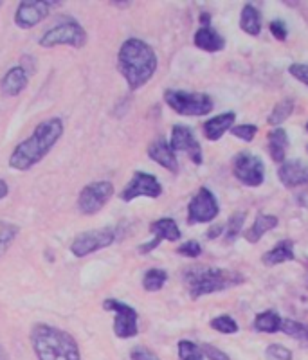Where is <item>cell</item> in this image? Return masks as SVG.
Here are the masks:
<instances>
[{
  "label": "cell",
  "instance_id": "28",
  "mask_svg": "<svg viewBox=\"0 0 308 360\" xmlns=\"http://www.w3.org/2000/svg\"><path fill=\"white\" fill-rule=\"evenodd\" d=\"M246 211H237L229 216L228 224H225V229H223V240L228 243H232L238 238V234L243 229V224H246Z\"/></svg>",
  "mask_w": 308,
  "mask_h": 360
},
{
  "label": "cell",
  "instance_id": "25",
  "mask_svg": "<svg viewBox=\"0 0 308 360\" xmlns=\"http://www.w3.org/2000/svg\"><path fill=\"white\" fill-rule=\"evenodd\" d=\"M282 328V317L273 310L262 312L256 315L255 319V330L262 333H277Z\"/></svg>",
  "mask_w": 308,
  "mask_h": 360
},
{
  "label": "cell",
  "instance_id": "12",
  "mask_svg": "<svg viewBox=\"0 0 308 360\" xmlns=\"http://www.w3.org/2000/svg\"><path fill=\"white\" fill-rule=\"evenodd\" d=\"M161 195L162 186L157 180L155 175H150V173H144V171H135L134 179L125 186V189L121 191L119 197L125 202H132V200H135L139 197L159 198Z\"/></svg>",
  "mask_w": 308,
  "mask_h": 360
},
{
  "label": "cell",
  "instance_id": "23",
  "mask_svg": "<svg viewBox=\"0 0 308 360\" xmlns=\"http://www.w3.org/2000/svg\"><path fill=\"white\" fill-rule=\"evenodd\" d=\"M267 143H268V153H271V159L277 164L285 162V153L289 150V135H286V130L283 128H274L273 132H268L267 135Z\"/></svg>",
  "mask_w": 308,
  "mask_h": 360
},
{
  "label": "cell",
  "instance_id": "13",
  "mask_svg": "<svg viewBox=\"0 0 308 360\" xmlns=\"http://www.w3.org/2000/svg\"><path fill=\"white\" fill-rule=\"evenodd\" d=\"M170 146L173 152L186 153V155L193 161V164H197V166H200L202 161H204L200 144H198V141L195 139V135H193L189 126L175 125L173 128H171Z\"/></svg>",
  "mask_w": 308,
  "mask_h": 360
},
{
  "label": "cell",
  "instance_id": "7",
  "mask_svg": "<svg viewBox=\"0 0 308 360\" xmlns=\"http://www.w3.org/2000/svg\"><path fill=\"white\" fill-rule=\"evenodd\" d=\"M232 173L243 186L258 188L265 180L264 161L250 152H240L232 159Z\"/></svg>",
  "mask_w": 308,
  "mask_h": 360
},
{
  "label": "cell",
  "instance_id": "19",
  "mask_svg": "<svg viewBox=\"0 0 308 360\" xmlns=\"http://www.w3.org/2000/svg\"><path fill=\"white\" fill-rule=\"evenodd\" d=\"M27 83H29V74L26 72V69L13 67L4 74V78L0 81V89H2V92L6 96L13 98V96H18L20 92H24Z\"/></svg>",
  "mask_w": 308,
  "mask_h": 360
},
{
  "label": "cell",
  "instance_id": "40",
  "mask_svg": "<svg viewBox=\"0 0 308 360\" xmlns=\"http://www.w3.org/2000/svg\"><path fill=\"white\" fill-rule=\"evenodd\" d=\"M8 193H9V188L8 184H6V180H0V200L8 197Z\"/></svg>",
  "mask_w": 308,
  "mask_h": 360
},
{
  "label": "cell",
  "instance_id": "46",
  "mask_svg": "<svg viewBox=\"0 0 308 360\" xmlns=\"http://www.w3.org/2000/svg\"><path fill=\"white\" fill-rule=\"evenodd\" d=\"M0 6H2V2H0Z\"/></svg>",
  "mask_w": 308,
  "mask_h": 360
},
{
  "label": "cell",
  "instance_id": "38",
  "mask_svg": "<svg viewBox=\"0 0 308 360\" xmlns=\"http://www.w3.org/2000/svg\"><path fill=\"white\" fill-rule=\"evenodd\" d=\"M268 29H271V33H273L274 38L280 42H285L286 36H289V31H286V26L283 20H273L271 26H268Z\"/></svg>",
  "mask_w": 308,
  "mask_h": 360
},
{
  "label": "cell",
  "instance_id": "43",
  "mask_svg": "<svg viewBox=\"0 0 308 360\" xmlns=\"http://www.w3.org/2000/svg\"><path fill=\"white\" fill-rule=\"evenodd\" d=\"M305 285H307V288H308V276H307V279H305Z\"/></svg>",
  "mask_w": 308,
  "mask_h": 360
},
{
  "label": "cell",
  "instance_id": "33",
  "mask_svg": "<svg viewBox=\"0 0 308 360\" xmlns=\"http://www.w3.org/2000/svg\"><path fill=\"white\" fill-rule=\"evenodd\" d=\"M265 355L271 360H292V351L282 344H271L265 351Z\"/></svg>",
  "mask_w": 308,
  "mask_h": 360
},
{
  "label": "cell",
  "instance_id": "10",
  "mask_svg": "<svg viewBox=\"0 0 308 360\" xmlns=\"http://www.w3.org/2000/svg\"><path fill=\"white\" fill-rule=\"evenodd\" d=\"M114 195V186L108 180H98L92 184L85 186L81 189L80 197H78V209L83 215H96L101 211L103 207Z\"/></svg>",
  "mask_w": 308,
  "mask_h": 360
},
{
  "label": "cell",
  "instance_id": "6",
  "mask_svg": "<svg viewBox=\"0 0 308 360\" xmlns=\"http://www.w3.org/2000/svg\"><path fill=\"white\" fill-rule=\"evenodd\" d=\"M87 44L85 29L76 20H65L56 27L49 29L40 38L42 47H56V45H71V47H83Z\"/></svg>",
  "mask_w": 308,
  "mask_h": 360
},
{
  "label": "cell",
  "instance_id": "5",
  "mask_svg": "<svg viewBox=\"0 0 308 360\" xmlns=\"http://www.w3.org/2000/svg\"><path fill=\"white\" fill-rule=\"evenodd\" d=\"M164 101L173 112L180 116H207L214 108L213 99L204 92H186V90L168 89L164 92Z\"/></svg>",
  "mask_w": 308,
  "mask_h": 360
},
{
  "label": "cell",
  "instance_id": "45",
  "mask_svg": "<svg viewBox=\"0 0 308 360\" xmlns=\"http://www.w3.org/2000/svg\"><path fill=\"white\" fill-rule=\"evenodd\" d=\"M307 152H308V146H307Z\"/></svg>",
  "mask_w": 308,
  "mask_h": 360
},
{
  "label": "cell",
  "instance_id": "34",
  "mask_svg": "<svg viewBox=\"0 0 308 360\" xmlns=\"http://www.w3.org/2000/svg\"><path fill=\"white\" fill-rule=\"evenodd\" d=\"M177 252H179L180 256H186V258H198L202 254V247L200 243L195 242V240H189V242L182 243L179 249H177Z\"/></svg>",
  "mask_w": 308,
  "mask_h": 360
},
{
  "label": "cell",
  "instance_id": "2",
  "mask_svg": "<svg viewBox=\"0 0 308 360\" xmlns=\"http://www.w3.org/2000/svg\"><path fill=\"white\" fill-rule=\"evenodd\" d=\"M117 69L128 83L130 90H137L152 80L157 71L155 51L139 38H128L117 54Z\"/></svg>",
  "mask_w": 308,
  "mask_h": 360
},
{
  "label": "cell",
  "instance_id": "18",
  "mask_svg": "<svg viewBox=\"0 0 308 360\" xmlns=\"http://www.w3.org/2000/svg\"><path fill=\"white\" fill-rule=\"evenodd\" d=\"M193 42L198 49L205 51V53H219V51L225 49V38L211 26L200 27L193 36Z\"/></svg>",
  "mask_w": 308,
  "mask_h": 360
},
{
  "label": "cell",
  "instance_id": "3",
  "mask_svg": "<svg viewBox=\"0 0 308 360\" xmlns=\"http://www.w3.org/2000/svg\"><path fill=\"white\" fill-rule=\"evenodd\" d=\"M31 344L38 360H81L76 339L49 324L38 323L33 326Z\"/></svg>",
  "mask_w": 308,
  "mask_h": 360
},
{
  "label": "cell",
  "instance_id": "11",
  "mask_svg": "<svg viewBox=\"0 0 308 360\" xmlns=\"http://www.w3.org/2000/svg\"><path fill=\"white\" fill-rule=\"evenodd\" d=\"M219 213L220 207L213 191L207 188H200L188 206V222L191 225L207 224V222H213L219 216Z\"/></svg>",
  "mask_w": 308,
  "mask_h": 360
},
{
  "label": "cell",
  "instance_id": "27",
  "mask_svg": "<svg viewBox=\"0 0 308 360\" xmlns=\"http://www.w3.org/2000/svg\"><path fill=\"white\" fill-rule=\"evenodd\" d=\"M292 112H294V99L292 98L282 99V101L276 103V107L273 108V112H271V116H268L267 123L271 126H280L283 121H286V119L292 116Z\"/></svg>",
  "mask_w": 308,
  "mask_h": 360
},
{
  "label": "cell",
  "instance_id": "9",
  "mask_svg": "<svg viewBox=\"0 0 308 360\" xmlns=\"http://www.w3.org/2000/svg\"><path fill=\"white\" fill-rule=\"evenodd\" d=\"M103 308L107 312H114L116 319H114V333L119 339H132L139 333L137 319L139 315L135 308L117 299H105Z\"/></svg>",
  "mask_w": 308,
  "mask_h": 360
},
{
  "label": "cell",
  "instance_id": "37",
  "mask_svg": "<svg viewBox=\"0 0 308 360\" xmlns=\"http://www.w3.org/2000/svg\"><path fill=\"white\" fill-rule=\"evenodd\" d=\"M289 72L296 80L308 87V63H292L291 67H289Z\"/></svg>",
  "mask_w": 308,
  "mask_h": 360
},
{
  "label": "cell",
  "instance_id": "42",
  "mask_svg": "<svg viewBox=\"0 0 308 360\" xmlns=\"http://www.w3.org/2000/svg\"><path fill=\"white\" fill-rule=\"evenodd\" d=\"M0 360H9L8 353H6V350L2 348V344H0Z\"/></svg>",
  "mask_w": 308,
  "mask_h": 360
},
{
  "label": "cell",
  "instance_id": "22",
  "mask_svg": "<svg viewBox=\"0 0 308 360\" xmlns=\"http://www.w3.org/2000/svg\"><path fill=\"white\" fill-rule=\"evenodd\" d=\"M277 224H280V220H277V216L259 213V215L256 216L255 224L250 225L249 229H247L246 233H243V238H246L249 243H258L259 240L264 238L265 233L276 229Z\"/></svg>",
  "mask_w": 308,
  "mask_h": 360
},
{
  "label": "cell",
  "instance_id": "32",
  "mask_svg": "<svg viewBox=\"0 0 308 360\" xmlns=\"http://www.w3.org/2000/svg\"><path fill=\"white\" fill-rule=\"evenodd\" d=\"M231 134L234 135V137H238V139L246 141V143H250V141L256 137V134H258V126H256V125L232 126Z\"/></svg>",
  "mask_w": 308,
  "mask_h": 360
},
{
  "label": "cell",
  "instance_id": "17",
  "mask_svg": "<svg viewBox=\"0 0 308 360\" xmlns=\"http://www.w3.org/2000/svg\"><path fill=\"white\" fill-rule=\"evenodd\" d=\"M148 155L152 161H155L159 166H162L164 170L171 171V173H177L179 171V161H177V155L171 150L170 143L162 137L153 141L150 146H148Z\"/></svg>",
  "mask_w": 308,
  "mask_h": 360
},
{
  "label": "cell",
  "instance_id": "30",
  "mask_svg": "<svg viewBox=\"0 0 308 360\" xmlns=\"http://www.w3.org/2000/svg\"><path fill=\"white\" fill-rule=\"evenodd\" d=\"M211 328L223 333V335H232V333L238 332V323L232 319L231 315H219L211 321Z\"/></svg>",
  "mask_w": 308,
  "mask_h": 360
},
{
  "label": "cell",
  "instance_id": "36",
  "mask_svg": "<svg viewBox=\"0 0 308 360\" xmlns=\"http://www.w3.org/2000/svg\"><path fill=\"white\" fill-rule=\"evenodd\" d=\"M200 350L207 360H231L228 353H223L222 350H219L216 346H211V344H202Z\"/></svg>",
  "mask_w": 308,
  "mask_h": 360
},
{
  "label": "cell",
  "instance_id": "21",
  "mask_svg": "<svg viewBox=\"0 0 308 360\" xmlns=\"http://www.w3.org/2000/svg\"><path fill=\"white\" fill-rule=\"evenodd\" d=\"M296 260V252H294V242L292 240H282L280 243H276L271 251H267L262 256L264 265L274 267L280 265V263H285V261Z\"/></svg>",
  "mask_w": 308,
  "mask_h": 360
},
{
  "label": "cell",
  "instance_id": "16",
  "mask_svg": "<svg viewBox=\"0 0 308 360\" xmlns=\"http://www.w3.org/2000/svg\"><path fill=\"white\" fill-rule=\"evenodd\" d=\"M277 179L286 189L308 186V162L301 161V159L282 162L277 168Z\"/></svg>",
  "mask_w": 308,
  "mask_h": 360
},
{
  "label": "cell",
  "instance_id": "26",
  "mask_svg": "<svg viewBox=\"0 0 308 360\" xmlns=\"http://www.w3.org/2000/svg\"><path fill=\"white\" fill-rule=\"evenodd\" d=\"M280 332H283L289 337L300 341L303 346L308 348V324L298 323L294 319H282V328Z\"/></svg>",
  "mask_w": 308,
  "mask_h": 360
},
{
  "label": "cell",
  "instance_id": "39",
  "mask_svg": "<svg viewBox=\"0 0 308 360\" xmlns=\"http://www.w3.org/2000/svg\"><path fill=\"white\" fill-rule=\"evenodd\" d=\"M223 229H225V225H223V224L213 225V227H209V231L205 233V238H207V240L219 238V236H222V234H223Z\"/></svg>",
  "mask_w": 308,
  "mask_h": 360
},
{
  "label": "cell",
  "instance_id": "8",
  "mask_svg": "<svg viewBox=\"0 0 308 360\" xmlns=\"http://www.w3.org/2000/svg\"><path fill=\"white\" fill-rule=\"evenodd\" d=\"M114 240H116V231L112 229V227L85 231V233L78 234L76 238L72 240L71 252L76 258H85L89 254H92V252L110 247Z\"/></svg>",
  "mask_w": 308,
  "mask_h": 360
},
{
  "label": "cell",
  "instance_id": "24",
  "mask_svg": "<svg viewBox=\"0 0 308 360\" xmlns=\"http://www.w3.org/2000/svg\"><path fill=\"white\" fill-rule=\"evenodd\" d=\"M240 27L241 31L247 33L250 36H258L262 31V15L255 6L246 4L241 9L240 15Z\"/></svg>",
  "mask_w": 308,
  "mask_h": 360
},
{
  "label": "cell",
  "instance_id": "20",
  "mask_svg": "<svg viewBox=\"0 0 308 360\" xmlns=\"http://www.w3.org/2000/svg\"><path fill=\"white\" fill-rule=\"evenodd\" d=\"M237 114L225 112L216 117H211L204 123V135L207 141H219L225 132H229L234 125Z\"/></svg>",
  "mask_w": 308,
  "mask_h": 360
},
{
  "label": "cell",
  "instance_id": "41",
  "mask_svg": "<svg viewBox=\"0 0 308 360\" xmlns=\"http://www.w3.org/2000/svg\"><path fill=\"white\" fill-rule=\"evenodd\" d=\"M200 24H202V27L211 26V15L209 13H202L200 15Z\"/></svg>",
  "mask_w": 308,
  "mask_h": 360
},
{
  "label": "cell",
  "instance_id": "44",
  "mask_svg": "<svg viewBox=\"0 0 308 360\" xmlns=\"http://www.w3.org/2000/svg\"><path fill=\"white\" fill-rule=\"evenodd\" d=\"M307 132H308V123H307Z\"/></svg>",
  "mask_w": 308,
  "mask_h": 360
},
{
  "label": "cell",
  "instance_id": "29",
  "mask_svg": "<svg viewBox=\"0 0 308 360\" xmlns=\"http://www.w3.org/2000/svg\"><path fill=\"white\" fill-rule=\"evenodd\" d=\"M168 281V272L162 269H150L143 278V288L146 292H159Z\"/></svg>",
  "mask_w": 308,
  "mask_h": 360
},
{
  "label": "cell",
  "instance_id": "14",
  "mask_svg": "<svg viewBox=\"0 0 308 360\" xmlns=\"http://www.w3.org/2000/svg\"><path fill=\"white\" fill-rule=\"evenodd\" d=\"M150 233L153 234V240L148 243H143V245H139V252L141 254H148V252L155 251L161 242H179L182 233H180L179 225L173 218H159V220L152 222L150 224Z\"/></svg>",
  "mask_w": 308,
  "mask_h": 360
},
{
  "label": "cell",
  "instance_id": "31",
  "mask_svg": "<svg viewBox=\"0 0 308 360\" xmlns=\"http://www.w3.org/2000/svg\"><path fill=\"white\" fill-rule=\"evenodd\" d=\"M179 359L180 360H204L200 346H197L191 341H180L179 342Z\"/></svg>",
  "mask_w": 308,
  "mask_h": 360
},
{
  "label": "cell",
  "instance_id": "15",
  "mask_svg": "<svg viewBox=\"0 0 308 360\" xmlns=\"http://www.w3.org/2000/svg\"><path fill=\"white\" fill-rule=\"evenodd\" d=\"M53 6H56V2H44V0L20 2L15 13V24L22 29H31L49 15Z\"/></svg>",
  "mask_w": 308,
  "mask_h": 360
},
{
  "label": "cell",
  "instance_id": "4",
  "mask_svg": "<svg viewBox=\"0 0 308 360\" xmlns=\"http://www.w3.org/2000/svg\"><path fill=\"white\" fill-rule=\"evenodd\" d=\"M246 281L240 272L219 267L195 265L184 272V285L191 299H200L204 296L216 292H225L229 288L238 287Z\"/></svg>",
  "mask_w": 308,
  "mask_h": 360
},
{
  "label": "cell",
  "instance_id": "35",
  "mask_svg": "<svg viewBox=\"0 0 308 360\" xmlns=\"http://www.w3.org/2000/svg\"><path fill=\"white\" fill-rule=\"evenodd\" d=\"M128 360H161L153 353L152 350H148L144 346H134L128 353Z\"/></svg>",
  "mask_w": 308,
  "mask_h": 360
},
{
  "label": "cell",
  "instance_id": "1",
  "mask_svg": "<svg viewBox=\"0 0 308 360\" xmlns=\"http://www.w3.org/2000/svg\"><path fill=\"white\" fill-rule=\"evenodd\" d=\"M63 135V121L60 117H49L36 126L26 141L18 144L9 157V166L17 171H27L36 166Z\"/></svg>",
  "mask_w": 308,
  "mask_h": 360
}]
</instances>
